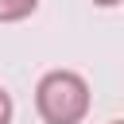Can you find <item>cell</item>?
I'll return each instance as SVG.
<instances>
[{
    "instance_id": "cell-1",
    "label": "cell",
    "mask_w": 124,
    "mask_h": 124,
    "mask_svg": "<svg viewBox=\"0 0 124 124\" xmlns=\"http://www.w3.org/2000/svg\"><path fill=\"white\" fill-rule=\"evenodd\" d=\"M35 108L46 124H81L89 112V85L74 70H50L35 85Z\"/></svg>"
},
{
    "instance_id": "cell-2",
    "label": "cell",
    "mask_w": 124,
    "mask_h": 124,
    "mask_svg": "<svg viewBox=\"0 0 124 124\" xmlns=\"http://www.w3.org/2000/svg\"><path fill=\"white\" fill-rule=\"evenodd\" d=\"M39 8V0H0V23H19Z\"/></svg>"
},
{
    "instance_id": "cell-3",
    "label": "cell",
    "mask_w": 124,
    "mask_h": 124,
    "mask_svg": "<svg viewBox=\"0 0 124 124\" xmlns=\"http://www.w3.org/2000/svg\"><path fill=\"white\" fill-rule=\"evenodd\" d=\"M12 112H16L12 108V93L0 85V124H12Z\"/></svg>"
},
{
    "instance_id": "cell-4",
    "label": "cell",
    "mask_w": 124,
    "mask_h": 124,
    "mask_svg": "<svg viewBox=\"0 0 124 124\" xmlns=\"http://www.w3.org/2000/svg\"><path fill=\"white\" fill-rule=\"evenodd\" d=\"M93 4H97V8H116L120 0H93Z\"/></svg>"
},
{
    "instance_id": "cell-5",
    "label": "cell",
    "mask_w": 124,
    "mask_h": 124,
    "mask_svg": "<svg viewBox=\"0 0 124 124\" xmlns=\"http://www.w3.org/2000/svg\"><path fill=\"white\" fill-rule=\"evenodd\" d=\"M112 124H124V120H112Z\"/></svg>"
}]
</instances>
